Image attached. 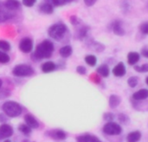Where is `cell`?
<instances>
[{
  "label": "cell",
  "instance_id": "cell-1",
  "mask_svg": "<svg viewBox=\"0 0 148 142\" xmlns=\"http://www.w3.org/2000/svg\"><path fill=\"white\" fill-rule=\"evenodd\" d=\"M54 50V43L49 40H44L36 46L34 53L31 55V59L34 62H38L42 59L49 58L52 56Z\"/></svg>",
  "mask_w": 148,
  "mask_h": 142
},
{
  "label": "cell",
  "instance_id": "cell-2",
  "mask_svg": "<svg viewBox=\"0 0 148 142\" xmlns=\"http://www.w3.org/2000/svg\"><path fill=\"white\" fill-rule=\"evenodd\" d=\"M3 112L10 118H16L22 115L23 108L22 106L14 101H7L2 105Z\"/></svg>",
  "mask_w": 148,
  "mask_h": 142
},
{
  "label": "cell",
  "instance_id": "cell-3",
  "mask_svg": "<svg viewBox=\"0 0 148 142\" xmlns=\"http://www.w3.org/2000/svg\"><path fill=\"white\" fill-rule=\"evenodd\" d=\"M68 32V27L63 23H56L51 25L48 29L49 36L56 40V41H62Z\"/></svg>",
  "mask_w": 148,
  "mask_h": 142
},
{
  "label": "cell",
  "instance_id": "cell-4",
  "mask_svg": "<svg viewBox=\"0 0 148 142\" xmlns=\"http://www.w3.org/2000/svg\"><path fill=\"white\" fill-rule=\"evenodd\" d=\"M34 74V69L29 64H18L12 69V75L16 77H29Z\"/></svg>",
  "mask_w": 148,
  "mask_h": 142
},
{
  "label": "cell",
  "instance_id": "cell-5",
  "mask_svg": "<svg viewBox=\"0 0 148 142\" xmlns=\"http://www.w3.org/2000/svg\"><path fill=\"white\" fill-rule=\"evenodd\" d=\"M102 132L107 135H119L122 133V128L120 124L114 121L106 122V124L102 128Z\"/></svg>",
  "mask_w": 148,
  "mask_h": 142
},
{
  "label": "cell",
  "instance_id": "cell-6",
  "mask_svg": "<svg viewBox=\"0 0 148 142\" xmlns=\"http://www.w3.org/2000/svg\"><path fill=\"white\" fill-rule=\"evenodd\" d=\"M110 29L115 36H123L126 34V29L124 28L123 22L119 19H115L111 23Z\"/></svg>",
  "mask_w": 148,
  "mask_h": 142
},
{
  "label": "cell",
  "instance_id": "cell-7",
  "mask_svg": "<svg viewBox=\"0 0 148 142\" xmlns=\"http://www.w3.org/2000/svg\"><path fill=\"white\" fill-rule=\"evenodd\" d=\"M46 135L55 141H64L67 139V134L62 129L56 128L46 132Z\"/></svg>",
  "mask_w": 148,
  "mask_h": 142
},
{
  "label": "cell",
  "instance_id": "cell-8",
  "mask_svg": "<svg viewBox=\"0 0 148 142\" xmlns=\"http://www.w3.org/2000/svg\"><path fill=\"white\" fill-rule=\"evenodd\" d=\"M18 47L23 53H30L33 49V41L29 37H23L20 41Z\"/></svg>",
  "mask_w": 148,
  "mask_h": 142
},
{
  "label": "cell",
  "instance_id": "cell-9",
  "mask_svg": "<svg viewBox=\"0 0 148 142\" xmlns=\"http://www.w3.org/2000/svg\"><path fill=\"white\" fill-rule=\"evenodd\" d=\"M13 133H14V130L11 126L6 123H3L0 126V141L7 140L8 138L13 135Z\"/></svg>",
  "mask_w": 148,
  "mask_h": 142
},
{
  "label": "cell",
  "instance_id": "cell-10",
  "mask_svg": "<svg viewBox=\"0 0 148 142\" xmlns=\"http://www.w3.org/2000/svg\"><path fill=\"white\" fill-rule=\"evenodd\" d=\"M112 73L116 77H123L127 73V68H126V65L124 64V62H118L114 67Z\"/></svg>",
  "mask_w": 148,
  "mask_h": 142
},
{
  "label": "cell",
  "instance_id": "cell-11",
  "mask_svg": "<svg viewBox=\"0 0 148 142\" xmlns=\"http://www.w3.org/2000/svg\"><path fill=\"white\" fill-rule=\"evenodd\" d=\"M24 121L26 125H28L30 128H33V129H36L40 126L38 121L31 114H27L24 115Z\"/></svg>",
  "mask_w": 148,
  "mask_h": 142
},
{
  "label": "cell",
  "instance_id": "cell-12",
  "mask_svg": "<svg viewBox=\"0 0 148 142\" xmlns=\"http://www.w3.org/2000/svg\"><path fill=\"white\" fill-rule=\"evenodd\" d=\"M127 63L131 66H135L140 60V54L137 51H131L127 56Z\"/></svg>",
  "mask_w": 148,
  "mask_h": 142
},
{
  "label": "cell",
  "instance_id": "cell-13",
  "mask_svg": "<svg viewBox=\"0 0 148 142\" xmlns=\"http://www.w3.org/2000/svg\"><path fill=\"white\" fill-rule=\"evenodd\" d=\"M134 101H143L148 98V89L141 88L136 92H134L132 95Z\"/></svg>",
  "mask_w": 148,
  "mask_h": 142
},
{
  "label": "cell",
  "instance_id": "cell-14",
  "mask_svg": "<svg viewBox=\"0 0 148 142\" xmlns=\"http://www.w3.org/2000/svg\"><path fill=\"white\" fill-rule=\"evenodd\" d=\"M56 69H57V65L52 61L45 62L41 66V69L43 73H51V72L55 71Z\"/></svg>",
  "mask_w": 148,
  "mask_h": 142
},
{
  "label": "cell",
  "instance_id": "cell-15",
  "mask_svg": "<svg viewBox=\"0 0 148 142\" xmlns=\"http://www.w3.org/2000/svg\"><path fill=\"white\" fill-rule=\"evenodd\" d=\"M3 6L9 10H16L21 7V3L18 0H6L3 3Z\"/></svg>",
  "mask_w": 148,
  "mask_h": 142
},
{
  "label": "cell",
  "instance_id": "cell-16",
  "mask_svg": "<svg viewBox=\"0 0 148 142\" xmlns=\"http://www.w3.org/2000/svg\"><path fill=\"white\" fill-rule=\"evenodd\" d=\"M39 10L43 14L50 15L54 11V5L51 3V2H44L39 5Z\"/></svg>",
  "mask_w": 148,
  "mask_h": 142
},
{
  "label": "cell",
  "instance_id": "cell-17",
  "mask_svg": "<svg viewBox=\"0 0 148 142\" xmlns=\"http://www.w3.org/2000/svg\"><path fill=\"white\" fill-rule=\"evenodd\" d=\"M96 73L104 78H107L110 75V69L108 64H101L96 69Z\"/></svg>",
  "mask_w": 148,
  "mask_h": 142
},
{
  "label": "cell",
  "instance_id": "cell-18",
  "mask_svg": "<svg viewBox=\"0 0 148 142\" xmlns=\"http://www.w3.org/2000/svg\"><path fill=\"white\" fill-rule=\"evenodd\" d=\"M89 29H90L89 27L88 26H86V25H83V26L80 27L77 29V31H76V38L79 39V40H81V41H83L87 37Z\"/></svg>",
  "mask_w": 148,
  "mask_h": 142
},
{
  "label": "cell",
  "instance_id": "cell-19",
  "mask_svg": "<svg viewBox=\"0 0 148 142\" xmlns=\"http://www.w3.org/2000/svg\"><path fill=\"white\" fill-rule=\"evenodd\" d=\"M59 54L62 58H68L73 54V48L70 45H64L59 49Z\"/></svg>",
  "mask_w": 148,
  "mask_h": 142
},
{
  "label": "cell",
  "instance_id": "cell-20",
  "mask_svg": "<svg viewBox=\"0 0 148 142\" xmlns=\"http://www.w3.org/2000/svg\"><path fill=\"white\" fill-rule=\"evenodd\" d=\"M121 102V98L117 95H111L108 100V105L111 108H116Z\"/></svg>",
  "mask_w": 148,
  "mask_h": 142
},
{
  "label": "cell",
  "instance_id": "cell-21",
  "mask_svg": "<svg viewBox=\"0 0 148 142\" xmlns=\"http://www.w3.org/2000/svg\"><path fill=\"white\" fill-rule=\"evenodd\" d=\"M141 133L140 131H133L127 136V142H139L141 139Z\"/></svg>",
  "mask_w": 148,
  "mask_h": 142
},
{
  "label": "cell",
  "instance_id": "cell-22",
  "mask_svg": "<svg viewBox=\"0 0 148 142\" xmlns=\"http://www.w3.org/2000/svg\"><path fill=\"white\" fill-rule=\"evenodd\" d=\"M90 49L95 50L96 52H102L104 49H105V46L104 44H102L101 43H99V42H96V41H90L89 43L88 44Z\"/></svg>",
  "mask_w": 148,
  "mask_h": 142
},
{
  "label": "cell",
  "instance_id": "cell-23",
  "mask_svg": "<svg viewBox=\"0 0 148 142\" xmlns=\"http://www.w3.org/2000/svg\"><path fill=\"white\" fill-rule=\"evenodd\" d=\"M85 62L90 66V67H95L97 64V57L95 55H88L84 58Z\"/></svg>",
  "mask_w": 148,
  "mask_h": 142
},
{
  "label": "cell",
  "instance_id": "cell-24",
  "mask_svg": "<svg viewBox=\"0 0 148 142\" xmlns=\"http://www.w3.org/2000/svg\"><path fill=\"white\" fill-rule=\"evenodd\" d=\"M18 131H20L21 133H23L24 135L28 136L31 134L32 132V128H30L28 125L26 124H20L18 126Z\"/></svg>",
  "mask_w": 148,
  "mask_h": 142
},
{
  "label": "cell",
  "instance_id": "cell-25",
  "mask_svg": "<svg viewBox=\"0 0 148 142\" xmlns=\"http://www.w3.org/2000/svg\"><path fill=\"white\" fill-rule=\"evenodd\" d=\"M13 17V15L10 12H6L4 10H0V23H3L6 22L10 19H11Z\"/></svg>",
  "mask_w": 148,
  "mask_h": 142
},
{
  "label": "cell",
  "instance_id": "cell-26",
  "mask_svg": "<svg viewBox=\"0 0 148 142\" xmlns=\"http://www.w3.org/2000/svg\"><path fill=\"white\" fill-rule=\"evenodd\" d=\"M117 118H118V121H120V123H121V124L127 125V124H129V122H130L129 117H128L126 114H124V113H120V114H118Z\"/></svg>",
  "mask_w": 148,
  "mask_h": 142
},
{
  "label": "cell",
  "instance_id": "cell-27",
  "mask_svg": "<svg viewBox=\"0 0 148 142\" xmlns=\"http://www.w3.org/2000/svg\"><path fill=\"white\" fill-rule=\"evenodd\" d=\"M127 84L130 88H134L138 86L139 84V78L137 76H130L128 79H127Z\"/></svg>",
  "mask_w": 148,
  "mask_h": 142
},
{
  "label": "cell",
  "instance_id": "cell-28",
  "mask_svg": "<svg viewBox=\"0 0 148 142\" xmlns=\"http://www.w3.org/2000/svg\"><path fill=\"white\" fill-rule=\"evenodd\" d=\"M130 8H131V4H130V3H129L128 0H122L121 2V10L125 14L127 13L130 10Z\"/></svg>",
  "mask_w": 148,
  "mask_h": 142
},
{
  "label": "cell",
  "instance_id": "cell-29",
  "mask_svg": "<svg viewBox=\"0 0 148 142\" xmlns=\"http://www.w3.org/2000/svg\"><path fill=\"white\" fill-rule=\"evenodd\" d=\"M134 70L138 73H147L148 72V63H144L142 65H135L134 66Z\"/></svg>",
  "mask_w": 148,
  "mask_h": 142
},
{
  "label": "cell",
  "instance_id": "cell-30",
  "mask_svg": "<svg viewBox=\"0 0 148 142\" xmlns=\"http://www.w3.org/2000/svg\"><path fill=\"white\" fill-rule=\"evenodd\" d=\"M139 30L140 32L144 35V36H148V21L143 22L142 23L140 24L139 26Z\"/></svg>",
  "mask_w": 148,
  "mask_h": 142
},
{
  "label": "cell",
  "instance_id": "cell-31",
  "mask_svg": "<svg viewBox=\"0 0 148 142\" xmlns=\"http://www.w3.org/2000/svg\"><path fill=\"white\" fill-rule=\"evenodd\" d=\"M10 44L9 42L5 41V40H0V50L7 52L10 50Z\"/></svg>",
  "mask_w": 148,
  "mask_h": 142
},
{
  "label": "cell",
  "instance_id": "cell-32",
  "mask_svg": "<svg viewBox=\"0 0 148 142\" xmlns=\"http://www.w3.org/2000/svg\"><path fill=\"white\" fill-rule=\"evenodd\" d=\"M90 139H91V134H83L76 137V142H89Z\"/></svg>",
  "mask_w": 148,
  "mask_h": 142
},
{
  "label": "cell",
  "instance_id": "cell-33",
  "mask_svg": "<svg viewBox=\"0 0 148 142\" xmlns=\"http://www.w3.org/2000/svg\"><path fill=\"white\" fill-rule=\"evenodd\" d=\"M10 60V57L8 54H6L4 51L0 50V63L2 64H5L8 63Z\"/></svg>",
  "mask_w": 148,
  "mask_h": 142
},
{
  "label": "cell",
  "instance_id": "cell-34",
  "mask_svg": "<svg viewBox=\"0 0 148 142\" xmlns=\"http://www.w3.org/2000/svg\"><path fill=\"white\" fill-rule=\"evenodd\" d=\"M115 116L113 113H110V112H107V113H104L103 115V120L106 121V122H109V121H114Z\"/></svg>",
  "mask_w": 148,
  "mask_h": 142
},
{
  "label": "cell",
  "instance_id": "cell-35",
  "mask_svg": "<svg viewBox=\"0 0 148 142\" xmlns=\"http://www.w3.org/2000/svg\"><path fill=\"white\" fill-rule=\"evenodd\" d=\"M69 22H70V23H71L72 25H74V26H78V25L81 23V19H80L77 16L73 15V16H71L69 17Z\"/></svg>",
  "mask_w": 148,
  "mask_h": 142
},
{
  "label": "cell",
  "instance_id": "cell-36",
  "mask_svg": "<svg viewBox=\"0 0 148 142\" xmlns=\"http://www.w3.org/2000/svg\"><path fill=\"white\" fill-rule=\"evenodd\" d=\"M90 80L95 83V84H100L101 82V76L97 74V73H95V74H92L90 75Z\"/></svg>",
  "mask_w": 148,
  "mask_h": 142
},
{
  "label": "cell",
  "instance_id": "cell-37",
  "mask_svg": "<svg viewBox=\"0 0 148 142\" xmlns=\"http://www.w3.org/2000/svg\"><path fill=\"white\" fill-rule=\"evenodd\" d=\"M76 72L81 75H84L87 74V69H86V67H84L82 65H79L76 67Z\"/></svg>",
  "mask_w": 148,
  "mask_h": 142
},
{
  "label": "cell",
  "instance_id": "cell-38",
  "mask_svg": "<svg viewBox=\"0 0 148 142\" xmlns=\"http://www.w3.org/2000/svg\"><path fill=\"white\" fill-rule=\"evenodd\" d=\"M22 3L26 7H32L36 3V0H22Z\"/></svg>",
  "mask_w": 148,
  "mask_h": 142
},
{
  "label": "cell",
  "instance_id": "cell-39",
  "mask_svg": "<svg viewBox=\"0 0 148 142\" xmlns=\"http://www.w3.org/2000/svg\"><path fill=\"white\" fill-rule=\"evenodd\" d=\"M51 3L54 5V6H56V7H59V6H62V5H65V2L64 0H50Z\"/></svg>",
  "mask_w": 148,
  "mask_h": 142
},
{
  "label": "cell",
  "instance_id": "cell-40",
  "mask_svg": "<svg viewBox=\"0 0 148 142\" xmlns=\"http://www.w3.org/2000/svg\"><path fill=\"white\" fill-rule=\"evenodd\" d=\"M140 56H142L143 57L145 58H147L148 59V47L147 46H145L143 47L141 49H140Z\"/></svg>",
  "mask_w": 148,
  "mask_h": 142
},
{
  "label": "cell",
  "instance_id": "cell-41",
  "mask_svg": "<svg viewBox=\"0 0 148 142\" xmlns=\"http://www.w3.org/2000/svg\"><path fill=\"white\" fill-rule=\"evenodd\" d=\"M83 2H84V3H85L86 6L91 7V6H93V5L95 4V3L97 2V0H83Z\"/></svg>",
  "mask_w": 148,
  "mask_h": 142
},
{
  "label": "cell",
  "instance_id": "cell-42",
  "mask_svg": "<svg viewBox=\"0 0 148 142\" xmlns=\"http://www.w3.org/2000/svg\"><path fill=\"white\" fill-rule=\"evenodd\" d=\"M8 120V116L4 113H0V123H4Z\"/></svg>",
  "mask_w": 148,
  "mask_h": 142
},
{
  "label": "cell",
  "instance_id": "cell-43",
  "mask_svg": "<svg viewBox=\"0 0 148 142\" xmlns=\"http://www.w3.org/2000/svg\"><path fill=\"white\" fill-rule=\"evenodd\" d=\"M9 95H10V92H8L6 90L0 91V99H4V98H6Z\"/></svg>",
  "mask_w": 148,
  "mask_h": 142
},
{
  "label": "cell",
  "instance_id": "cell-44",
  "mask_svg": "<svg viewBox=\"0 0 148 142\" xmlns=\"http://www.w3.org/2000/svg\"><path fill=\"white\" fill-rule=\"evenodd\" d=\"M89 142H102L98 137L95 136V135H91V139H90V141Z\"/></svg>",
  "mask_w": 148,
  "mask_h": 142
},
{
  "label": "cell",
  "instance_id": "cell-45",
  "mask_svg": "<svg viewBox=\"0 0 148 142\" xmlns=\"http://www.w3.org/2000/svg\"><path fill=\"white\" fill-rule=\"evenodd\" d=\"M74 1H75V0H64V2H65L66 4H67V3H72V2H74Z\"/></svg>",
  "mask_w": 148,
  "mask_h": 142
},
{
  "label": "cell",
  "instance_id": "cell-46",
  "mask_svg": "<svg viewBox=\"0 0 148 142\" xmlns=\"http://www.w3.org/2000/svg\"><path fill=\"white\" fill-rule=\"evenodd\" d=\"M2 86H3V81H2V79H0V88H2Z\"/></svg>",
  "mask_w": 148,
  "mask_h": 142
},
{
  "label": "cell",
  "instance_id": "cell-47",
  "mask_svg": "<svg viewBox=\"0 0 148 142\" xmlns=\"http://www.w3.org/2000/svg\"><path fill=\"white\" fill-rule=\"evenodd\" d=\"M146 83H147V85L148 86V76L146 77Z\"/></svg>",
  "mask_w": 148,
  "mask_h": 142
},
{
  "label": "cell",
  "instance_id": "cell-48",
  "mask_svg": "<svg viewBox=\"0 0 148 142\" xmlns=\"http://www.w3.org/2000/svg\"><path fill=\"white\" fill-rule=\"evenodd\" d=\"M3 142H11L10 140H4V141Z\"/></svg>",
  "mask_w": 148,
  "mask_h": 142
},
{
  "label": "cell",
  "instance_id": "cell-49",
  "mask_svg": "<svg viewBox=\"0 0 148 142\" xmlns=\"http://www.w3.org/2000/svg\"><path fill=\"white\" fill-rule=\"evenodd\" d=\"M147 8H148V2H147Z\"/></svg>",
  "mask_w": 148,
  "mask_h": 142
}]
</instances>
